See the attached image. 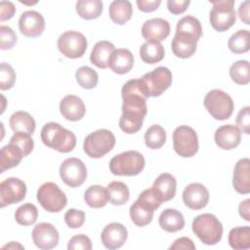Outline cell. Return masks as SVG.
I'll list each match as a JSON object with an SVG mask.
<instances>
[{"mask_svg": "<svg viewBox=\"0 0 250 250\" xmlns=\"http://www.w3.org/2000/svg\"><path fill=\"white\" fill-rule=\"evenodd\" d=\"M121 95L123 104L119 127L127 134L137 133L142 128L147 112V98L141 88L140 78L127 81L122 87Z\"/></svg>", "mask_w": 250, "mask_h": 250, "instance_id": "cell-1", "label": "cell"}, {"mask_svg": "<svg viewBox=\"0 0 250 250\" xmlns=\"http://www.w3.org/2000/svg\"><path fill=\"white\" fill-rule=\"evenodd\" d=\"M41 140L48 147L62 153L71 151L76 145L75 135L55 122H48L43 126Z\"/></svg>", "mask_w": 250, "mask_h": 250, "instance_id": "cell-2", "label": "cell"}, {"mask_svg": "<svg viewBox=\"0 0 250 250\" xmlns=\"http://www.w3.org/2000/svg\"><path fill=\"white\" fill-rule=\"evenodd\" d=\"M192 231L206 245H215L223 235V226L216 216L210 213L198 215L192 222Z\"/></svg>", "mask_w": 250, "mask_h": 250, "instance_id": "cell-3", "label": "cell"}, {"mask_svg": "<svg viewBox=\"0 0 250 250\" xmlns=\"http://www.w3.org/2000/svg\"><path fill=\"white\" fill-rule=\"evenodd\" d=\"M161 202L157 200L151 188L145 189L130 207L132 222L138 227L148 225L152 221L154 210L159 208Z\"/></svg>", "mask_w": 250, "mask_h": 250, "instance_id": "cell-4", "label": "cell"}, {"mask_svg": "<svg viewBox=\"0 0 250 250\" xmlns=\"http://www.w3.org/2000/svg\"><path fill=\"white\" fill-rule=\"evenodd\" d=\"M143 154L136 150H128L115 155L109 162V170L116 176H136L145 168Z\"/></svg>", "mask_w": 250, "mask_h": 250, "instance_id": "cell-5", "label": "cell"}, {"mask_svg": "<svg viewBox=\"0 0 250 250\" xmlns=\"http://www.w3.org/2000/svg\"><path fill=\"white\" fill-rule=\"evenodd\" d=\"M141 88L146 98L159 97L172 84V73L165 66H158L140 78Z\"/></svg>", "mask_w": 250, "mask_h": 250, "instance_id": "cell-6", "label": "cell"}, {"mask_svg": "<svg viewBox=\"0 0 250 250\" xmlns=\"http://www.w3.org/2000/svg\"><path fill=\"white\" fill-rule=\"evenodd\" d=\"M115 137L106 129H100L89 134L83 144L85 153L92 158H101L108 153L115 145Z\"/></svg>", "mask_w": 250, "mask_h": 250, "instance_id": "cell-7", "label": "cell"}, {"mask_svg": "<svg viewBox=\"0 0 250 250\" xmlns=\"http://www.w3.org/2000/svg\"><path fill=\"white\" fill-rule=\"evenodd\" d=\"M204 106L211 116L217 120L229 119L234 108L230 96L219 89L211 90L206 94L204 98Z\"/></svg>", "mask_w": 250, "mask_h": 250, "instance_id": "cell-8", "label": "cell"}, {"mask_svg": "<svg viewBox=\"0 0 250 250\" xmlns=\"http://www.w3.org/2000/svg\"><path fill=\"white\" fill-rule=\"evenodd\" d=\"M213 8L210 11L209 21L212 27L217 31H226L230 28L236 21L233 0L212 1Z\"/></svg>", "mask_w": 250, "mask_h": 250, "instance_id": "cell-9", "label": "cell"}, {"mask_svg": "<svg viewBox=\"0 0 250 250\" xmlns=\"http://www.w3.org/2000/svg\"><path fill=\"white\" fill-rule=\"evenodd\" d=\"M37 200L40 205L50 213L62 211L67 204L64 192L52 182H47L40 186L37 190Z\"/></svg>", "mask_w": 250, "mask_h": 250, "instance_id": "cell-10", "label": "cell"}, {"mask_svg": "<svg viewBox=\"0 0 250 250\" xmlns=\"http://www.w3.org/2000/svg\"><path fill=\"white\" fill-rule=\"evenodd\" d=\"M173 147L182 157H191L198 150L196 132L189 126H179L173 133Z\"/></svg>", "mask_w": 250, "mask_h": 250, "instance_id": "cell-11", "label": "cell"}, {"mask_svg": "<svg viewBox=\"0 0 250 250\" xmlns=\"http://www.w3.org/2000/svg\"><path fill=\"white\" fill-rule=\"evenodd\" d=\"M58 49L66 58H81L87 49L86 37L78 31H65L58 39Z\"/></svg>", "mask_w": 250, "mask_h": 250, "instance_id": "cell-12", "label": "cell"}, {"mask_svg": "<svg viewBox=\"0 0 250 250\" xmlns=\"http://www.w3.org/2000/svg\"><path fill=\"white\" fill-rule=\"evenodd\" d=\"M60 176L62 182L70 188L81 186L87 178L85 164L78 158H66L60 166Z\"/></svg>", "mask_w": 250, "mask_h": 250, "instance_id": "cell-13", "label": "cell"}, {"mask_svg": "<svg viewBox=\"0 0 250 250\" xmlns=\"http://www.w3.org/2000/svg\"><path fill=\"white\" fill-rule=\"evenodd\" d=\"M26 194L25 184L18 178H8L0 184V207L19 203Z\"/></svg>", "mask_w": 250, "mask_h": 250, "instance_id": "cell-14", "label": "cell"}, {"mask_svg": "<svg viewBox=\"0 0 250 250\" xmlns=\"http://www.w3.org/2000/svg\"><path fill=\"white\" fill-rule=\"evenodd\" d=\"M59 232L50 223H40L32 230V239L34 244L43 250L55 248L59 242Z\"/></svg>", "mask_w": 250, "mask_h": 250, "instance_id": "cell-15", "label": "cell"}, {"mask_svg": "<svg viewBox=\"0 0 250 250\" xmlns=\"http://www.w3.org/2000/svg\"><path fill=\"white\" fill-rule=\"evenodd\" d=\"M19 28L26 37H38L45 29L44 18L36 11H26L20 17Z\"/></svg>", "mask_w": 250, "mask_h": 250, "instance_id": "cell-16", "label": "cell"}, {"mask_svg": "<svg viewBox=\"0 0 250 250\" xmlns=\"http://www.w3.org/2000/svg\"><path fill=\"white\" fill-rule=\"evenodd\" d=\"M184 203L192 210L204 208L209 201V191L199 183H192L187 186L183 191Z\"/></svg>", "mask_w": 250, "mask_h": 250, "instance_id": "cell-17", "label": "cell"}, {"mask_svg": "<svg viewBox=\"0 0 250 250\" xmlns=\"http://www.w3.org/2000/svg\"><path fill=\"white\" fill-rule=\"evenodd\" d=\"M150 188L157 200L162 203L171 200L175 196L177 182L173 175L162 173L157 177Z\"/></svg>", "mask_w": 250, "mask_h": 250, "instance_id": "cell-18", "label": "cell"}, {"mask_svg": "<svg viewBox=\"0 0 250 250\" xmlns=\"http://www.w3.org/2000/svg\"><path fill=\"white\" fill-rule=\"evenodd\" d=\"M126 228L119 223H111L104 227L102 232V242L107 249L120 248L127 240Z\"/></svg>", "mask_w": 250, "mask_h": 250, "instance_id": "cell-19", "label": "cell"}, {"mask_svg": "<svg viewBox=\"0 0 250 250\" xmlns=\"http://www.w3.org/2000/svg\"><path fill=\"white\" fill-rule=\"evenodd\" d=\"M169 34L170 24L164 19L156 18L148 20L142 26V35L146 41L154 40L160 42L166 39Z\"/></svg>", "mask_w": 250, "mask_h": 250, "instance_id": "cell-20", "label": "cell"}, {"mask_svg": "<svg viewBox=\"0 0 250 250\" xmlns=\"http://www.w3.org/2000/svg\"><path fill=\"white\" fill-rule=\"evenodd\" d=\"M216 145L223 149H232L236 147L241 141V132L232 125L228 124L218 128L214 135Z\"/></svg>", "mask_w": 250, "mask_h": 250, "instance_id": "cell-21", "label": "cell"}, {"mask_svg": "<svg viewBox=\"0 0 250 250\" xmlns=\"http://www.w3.org/2000/svg\"><path fill=\"white\" fill-rule=\"evenodd\" d=\"M60 111L65 119L78 121L84 117L86 108L80 98L74 95H67L61 101Z\"/></svg>", "mask_w": 250, "mask_h": 250, "instance_id": "cell-22", "label": "cell"}, {"mask_svg": "<svg viewBox=\"0 0 250 250\" xmlns=\"http://www.w3.org/2000/svg\"><path fill=\"white\" fill-rule=\"evenodd\" d=\"M233 188L241 194L250 192V160L248 158L239 159L233 170Z\"/></svg>", "mask_w": 250, "mask_h": 250, "instance_id": "cell-23", "label": "cell"}, {"mask_svg": "<svg viewBox=\"0 0 250 250\" xmlns=\"http://www.w3.org/2000/svg\"><path fill=\"white\" fill-rule=\"evenodd\" d=\"M197 41L198 40L191 35L176 32L172 40V51L178 58H189L196 51Z\"/></svg>", "mask_w": 250, "mask_h": 250, "instance_id": "cell-24", "label": "cell"}, {"mask_svg": "<svg viewBox=\"0 0 250 250\" xmlns=\"http://www.w3.org/2000/svg\"><path fill=\"white\" fill-rule=\"evenodd\" d=\"M114 50V45L109 41H99L95 44L91 52L90 61L99 68L104 69L109 66V61Z\"/></svg>", "mask_w": 250, "mask_h": 250, "instance_id": "cell-25", "label": "cell"}, {"mask_svg": "<svg viewBox=\"0 0 250 250\" xmlns=\"http://www.w3.org/2000/svg\"><path fill=\"white\" fill-rule=\"evenodd\" d=\"M25 157L23 151L15 144L9 143L0 151V173L18 166L21 159Z\"/></svg>", "mask_w": 250, "mask_h": 250, "instance_id": "cell-26", "label": "cell"}, {"mask_svg": "<svg viewBox=\"0 0 250 250\" xmlns=\"http://www.w3.org/2000/svg\"><path fill=\"white\" fill-rule=\"evenodd\" d=\"M134 64V57L128 49H116L109 61L110 69L117 74H125L131 70Z\"/></svg>", "mask_w": 250, "mask_h": 250, "instance_id": "cell-27", "label": "cell"}, {"mask_svg": "<svg viewBox=\"0 0 250 250\" xmlns=\"http://www.w3.org/2000/svg\"><path fill=\"white\" fill-rule=\"evenodd\" d=\"M159 226L168 232H176L185 227L183 214L176 209H165L159 216Z\"/></svg>", "mask_w": 250, "mask_h": 250, "instance_id": "cell-28", "label": "cell"}, {"mask_svg": "<svg viewBox=\"0 0 250 250\" xmlns=\"http://www.w3.org/2000/svg\"><path fill=\"white\" fill-rule=\"evenodd\" d=\"M9 124L11 129L17 133V132H22L29 135H32L35 131V120L33 117L26 111H16L13 113L10 117Z\"/></svg>", "mask_w": 250, "mask_h": 250, "instance_id": "cell-29", "label": "cell"}, {"mask_svg": "<svg viewBox=\"0 0 250 250\" xmlns=\"http://www.w3.org/2000/svg\"><path fill=\"white\" fill-rule=\"evenodd\" d=\"M108 14L114 23L124 24L133 15L132 4L128 0H115L110 3Z\"/></svg>", "mask_w": 250, "mask_h": 250, "instance_id": "cell-30", "label": "cell"}, {"mask_svg": "<svg viewBox=\"0 0 250 250\" xmlns=\"http://www.w3.org/2000/svg\"><path fill=\"white\" fill-rule=\"evenodd\" d=\"M141 59L146 63L159 62L164 58V47L158 41L148 40L140 48Z\"/></svg>", "mask_w": 250, "mask_h": 250, "instance_id": "cell-31", "label": "cell"}, {"mask_svg": "<svg viewBox=\"0 0 250 250\" xmlns=\"http://www.w3.org/2000/svg\"><path fill=\"white\" fill-rule=\"evenodd\" d=\"M105 188L108 196V201L111 204L119 206L125 204L129 200V188L124 183L114 181L109 183Z\"/></svg>", "mask_w": 250, "mask_h": 250, "instance_id": "cell-32", "label": "cell"}, {"mask_svg": "<svg viewBox=\"0 0 250 250\" xmlns=\"http://www.w3.org/2000/svg\"><path fill=\"white\" fill-rule=\"evenodd\" d=\"M84 200L92 208L104 207L108 201L106 188L100 185L89 187L84 192Z\"/></svg>", "mask_w": 250, "mask_h": 250, "instance_id": "cell-33", "label": "cell"}, {"mask_svg": "<svg viewBox=\"0 0 250 250\" xmlns=\"http://www.w3.org/2000/svg\"><path fill=\"white\" fill-rule=\"evenodd\" d=\"M78 16L85 20H94L101 16L103 3L101 0H79L76 2Z\"/></svg>", "mask_w": 250, "mask_h": 250, "instance_id": "cell-34", "label": "cell"}, {"mask_svg": "<svg viewBox=\"0 0 250 250\" xmlns=\"http://www.w3.org/2000/svg\"><path fill=\"white\" fill-rule=\"evenodd\" d=\"M229 244L233 249H249L250 228L244 226L231 229L229 233Z\"/></svg>", "mask_w": 250, "mask_h": 250, "instance_id": "cell-35", "label": "cell"}, {"mask_svg": "<svg viewBox=\"0 0 250 250\" xmlns=\"http://www.w3.org/2000/svg\"><path fill=\"white\" fill-rule=\"evenodd\" d=\"M228 47L234 54H242L249 51L250 33L247 29H240L230 36Z\"/></svg>", "mask_w": 250, "mask_h": 250, "instance_id": "cell-36", "label": "cell"}, {"mask_svg": "<svg viewBox=\"0 0 250 250\" xmlns=\"http://www.w3.org/2000/svg\"><path fill=\"white\" fill-rule=\"evenodd\" d=\"M176 32L186 33L199 40V38L202 35L201 23L196 18L192 16H186L182 18L180 21H178Z\"/></svg>", "mask_w": 250, "mask_h": 250, "instance_id": "cell-37", "label": "cell"}, {"mask_svg": "<svg viewBox=\"0 0 250 250\" xmlns=\"http://www.w3.org/2000/svg\"><path fill=\"white\" fill-rule=\"evenodd\" d=\"M166 142V132L160 125H151L145 134V143L148 148L158 149Z\"/></svg>", "mask_w": 250, "mask_h": 250, "instance_id": "cell-38", "label": "cell"}, {"mask_svg": "<svg viewBox=\"0 0 250 250\" xmlns=\"http://www.w3.org/2000/svg\"><path fill=\"white\" fill-rule=\"evenodd\" d=\"M231 80L238 85H246L250 81V66L248 61L240 60L235 62L229 68Z\"/></svg>", "mask_w": 250, "mask_h": 250, "instance_id": "cell-39", "label": "cell"}, {"mask_svg": "<svg viewBox=\"0 0 250 250\" xmlns=\"http://www.w3.org/2000/svg\"><path fill=\"white\" fill-rule=\"evenodd\" d=\"M38 217V210L35 205L31 203H25L21 205L16 213L15 219L19 225L21 226H31L33 225Z\"/></svg>", "mask_w": 250, "mask_h": 250, "instance_id": "cell-40", "label": "cell"}, {"mask_svg": "<svg viewBox=\"0 0 250 250\" xmlns=\"http://www.w3.org/2000/svg\"><path fill=\"white\" fill-rule=\"evenodd\" d=\"M75 78L77 83L84 89H93L97 86L98 73L89 66H81L76 70Z\"/></svg>", "mask_w": 250, "mask_h": 250, "instance_id": "cell-41", "label": "cell"}, {"mask_svg": "<svg viewBox=\"0 0 250 250\" xmlns=\"http://www.w3.org/2000/svg\"><path fill=\"white\" fill-rule=\"evenodd\" d=\"M16 81V72L14 68L6 63L2 62L0 65V89L9 90L11 89Z\"/></svg>", "mask_w": 250, "mask_h": 250, "instance_id": "cell-42", "label": "cell"}, {"mask_svg": "<svg viewBox=\"0 0 250 250\" xmlns=\"http://www.w3.org/2000/svg\"><path fill=\"white\" fill-rule=\"evenodd\" d=\"M10 143L17 145L23 151L25 156H27L32 151L34 146V142L30 135L22 132L15 133L11 138Z\"/></svg>", "mask_w": 250, "mask_h": 250, "instance_id": "cell-43", "label": "cell"}, {"mask_svg": "<svg viewBox=\"0 0 250 250\" xmlns=\"http://www.w3.org/2000/svg\"><path fill=\"white\" fill-rule=\"evenodd\" d=\"M17 43V35L15 31L6 25L0 26V48L2 50L12 49Z\"/></svg>", "mask_w": 250, "mask_h": 250, "instance_id": "cell-44", "label": "cell"}, {"mask_svg": "<svg viewBox=\"0 0 250 250\" xmlns=\"http://www.w3.org/2000/svg\"><path fill=\"white\" fill-rule=\"evenodd\" d=\"M64 222L71 229L82 227L85 222V213L77 209H69L64 214Z\"/></svg>", "mask_w": 250, "mask_h": 250, "instance_id": "cell-45", "label": "cell"}, {"mask_svg": "<svg viewBox=\"0 0 250 250\" xmlns=\"http://www.w3.org/2000/svg\"><path fill=\"white\" fill-rule=\"evenodd\" d=\"M236 125L240 132L248 135L250 134V107L245 106L241 108L236 117Z\"/></svg>", "mask_w": 250, "mask_h": 250, "instance_id": "cell-46", "label": "cell"}, {"mask_svg": "<svg viewBox=\"0 0 250 250\" xmlns=\"http://www.w3.org/2000/svg\"><path fill=\"white\" fill-rule=\"evenodd\" d=\"M68 250H76V249H82V250H91L92 249V242L90 238L84 234H78L74 235L70 238L67 244Z\"/></svg>", "mask_w": 250, "mask_h": 250, "instance_id": "cell-47", "label": "cell"}, {"mask_svg": "<svg viewBox=\"0 0 250 250\" xmlns=\"http://www.w3.org/2000/svg\"><path fill=\"white\" fill-rule=\"evenodd\" d=\"M189 4H190L189 0H168L167 1L168 10L174 15H180L184 13Z\"/></svg>", "mask_w": 250, "mask_h": 250, "instance_id": "cell-48", "label": "cell"}, {"mask_svg": "<svg viewBox=\"0 0 250 250\" xmlns=\"http://www.w3.org/2000/svg\"><path fill=\"white\" fill-rule=\"evenodd\" d=\"M16 8L15 5L10 1H1L0 2V21H4L10 20L15 15Z\"/></svg>", "mask_w": 250, "mask_h": 250, "instance_id": "cell-49", "label": "cell"}, {"mask_svg": "<svg viewBox=\"0 0 250 250\" xmlns=\"http://www.w3.org/2000/svg\"><path fill=\"white\" fill-rule=\"evenodd\" d=\"M160 4V0H137V6L139 10L145 13H150L157 10Z\"/></svg>", "mask_w": 250, "mask_h": 250, "instance_id": "cell-50", "label": "cell"}, {"mask_svg": "<svg viewBox=\"0 0 250 250\" xmlns=\"http://www.w3.org/2000/svg\"><path fill=\"white\" fill-rule=\"evenodd\" d=\"M169 249H171V250H175V249H178V250H182V249L194 250L195 245H194L193 241L190 238L184 236V237H180V238L176 239L174 241V243L169 247Z\"/></svg>", "mask_w": 250, "mask_h": 250, "instance_id": "cell-51", "label": "cell"}, {"mask_svg": "<svg viewBox=\"0 0 250 250\" xmlns=\"http://www.w3.org/2000/svg\"><path fill=\"white\" fill-rule=\"evenodd\" d=\"M249 6L250 2L247 0L242 2L238 8V16L245 24H249Z\"/></svg>", "mask_w": 250, "mask_h": 250, "instance_id": "cell-52", "label": "cell"}, {"mask_svg": "<svg viewBox=\"0 0 250 250\" xmlns=\"http://www.w3.org/2000/svg\"><path fill=\"white\" fill-rule=\"evenodd\" d=\"M249 205H250V199H245L239 203L238 206V212L239 215L244 219L245 221H250V215H249Z\"/></svg>", "mask_w": 250, "mask_h": 250, "instance_id": "cell-53", "label": "cell"}]
</instances>
